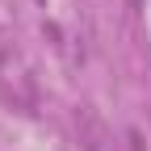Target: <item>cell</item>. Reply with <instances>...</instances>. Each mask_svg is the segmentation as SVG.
<instances>
[{
	"instance_id": "6da1fadb",
	"label": "cell",
	"mask_w": 151,
	"mask_h": 151,
	"mask_svg": "<svg viewBox=\"0 0 151 151\" xmlns=\"http://www.w3.org/2000/svg\"><path fill=\"white\" fill-rule=\"evenodd\" d=\"M76 130H80L84 151H105V126H101V118H97L92 105H80V109H76Z\"/></svg>"
},
{
	"instance_id": "7a4b0ae2",
	"label": "cell",
	"mask_w": 151,
	"mask_h": 151,
	"mask_svg": "<svg viewBox=\"0 0 151 151\" xmlns=\"http://www.w3.org/2000/svg\"><path fill=\"white\" fill-rule=\"evenodd\" d=\"M126 143H130V151H147V143H143L139 130H126Z\"/></svg>"
}]
</instances>
